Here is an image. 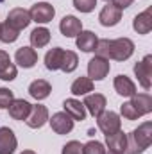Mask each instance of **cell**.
I'll list each match as a JSON object with an SVG mask.
<instances>
[{
  "label": "cell",
  "instance_id": "6da1fadb",
  "mask_svg": "<svg viewBox=\"0 0 152 154\" xmlns=\"http://www.w3.org/2000/svg\"><path fill=\"white\" fill-rule=\"evenodd\" d=\"M134 52V43L129 38H116V39H108V59L114 61H125L132 56Z\"/></svg>",
  "mask_w": 152,
  "mask_h": 154
},
{
  "label": "cell",
  "instance_id": "7a4b0ae2",
  "mask_svg": "<svg viewBox=\"0 0 152 154\" xmlns=\"http://www.w3.org/2000/svg\"><path fill=\"white\" fill-rule=\"evenodd\" d=\"M97 125L104 134H113L116 131H120L122 120H120V115L114 111H102L97 116Z\"/></svg>",
  "mask_w": 152,
  "mask_h": 154
},
{
  "label": "cell",
  "instance_id": "3957f363",
  "mask_svg": "<svg viewBox=\"0 0 152 154\" xmlns=\"http://www.w3.org/2000/svg\"><path fill=\"white\" fill-rule=\"evenodd\" d=\"M109 68H111L109 59L100 57V56H95L88 63V77L91 81H102V79H106V75L109 74Z\"/></svg>",
  "mask_w": 152,
  "mask_h": 154
},
{
  "label": "cell",
  "instance_id": "277c9868",
  "mask_svg": "<svg viewBox=\"0 0 152 154\" xmlns=\"http://www.w3.org/2000/svg\"><path fill=\"white\" fill-rule=\"evenodd\" d=\"M134 75L138 77V82L141 88L150 90L152 86V56H145L140 63L134 65Z\"/></svg>",
  "mask_w": 152,
  "mask_h": 154
},
{
  "label": "cell",
  "instance_id": "5b68a950",
  "mask_svg": "<svg viewBox=\"0 0 152 154\" xmlns=\"http://www.w3.org/2000/svg\"><path fill=\"white\" fill-rule=\"evenodd\" d=\"M31 14V22H36V23H48L52 22V18L56 16V9L48 4V2H38L31 7L29 11Z\"/></svg>",
  "mask_w": 152,
  "mask_h": 154
},
{
  "label": "cell",
  "instance_id": "8992f818",
  "mask_svg": "<svg viewBox=\"0 0 152 154\" xmlns=\"http://www.w3.org/2000/svg\"><path fill=\"white\" fill-rule=\"evenodd\" d=\"M48 122H50V127H52V131L56 134H68L74 129V122L75 120L68 115V113L59 111V113H54Z\"/></svg>",
  "mask_w": 152,
  "mask_h": 154
},
{
  "label": "cell",
  "instance_id": "52a82bcc",
  "mask_svg": "<svg viewBox=\"0 0 152 154\" xmlns=\"http://www.w3.org/2000/svg\"><path fill=\"white\" fill-rule=\"evenodd\" d=\"M5 23H9L13 29H16V31L20 32L22 29L29 27V23H31V14H29V11L23 9V7H14V9H11V11L7 13V22H5Z\"/></svg>",
  "mask_w": 152,
  "mask_h": 154
},
{
  "label": "cell",
  "instance_id": "ba28073f",
  "mask_svg": "<svg viewBox=\"0 0 152 154\" xmlns=\"http://www.w3.org/2000/svg\"><path fill=\"white\" fill-rule=\"evenodd\" d=\"M47 122H48V109H47L43 104L32 106L29 116L25 118V124H27L31 129H39V127H43Z\"/></svg>",
  "mask_w": 152,
  "mask_h": 154
},
{
  "label": "cell",
  "instance_id": "9c48e42d",
  "mask_svg": "<svg viewBox=\"0 0 152 154\" xmlns=\"http://www.w3.org/2000/svg\"><path fill=\"white\" fill-rule=\"evenodd\" d=\"M59 31H61V34L65 38H75L77 34L82 31V22L74 14H66L59 22Z\"/></svg>",
  "mask_w": 152,
  "mask_h": 154
},
{
  "label": "cell",
  "instance_id": "30bf717a",
  "mask_svg": "<svg viewBox=\"0 0 152 154\" xmlns=\"http://www.w3.org/2000/svg\"><path fill=\"white\" fill-rule=\"evenodd\" d=\"M120 20H122V11L114 7L113 4L104 5L102 11L99 13V22L104 27H114L116 23H120Z\"/></svg>",
  "mask_w": 152,
  "mask_h": 154
},
{
  "label": "cell",
  "instance_id": "8fae6325",
  "mask_svg": "<svg viewBox=\"0 0 152 154\" xmlns=\"http://www.w3.org/2000/svg\"><path fill=\"white\" fill-rule=\"evenodd\" d=\"M82 106L91 113L93 116H99L102 111H106V106H108V100L102 93H91V95H86Z\"/></svg>",
  "mask_w": 152,
  "mask_h": 154
},
{
  "label": "cell",
  "instance_id": "7c38bea8",
  "mask_svg": "<svg viewBox=\"0 0 152 154\" xmlns=\"http://www.w3.org/2000/svg\"><path fill=\"white\" fill-rule=\"evenodd\" d=\"M131 136L136 140V143L143 151L149 149L152 143V122H143L141 125H138V129H134L131 133Z\"/></svg>",
  "mask_w": 152,
  "mask_h": 154
},
{
  "label": "cell",
  "instance_id": "4fadbf2b",
  "mask_svg": "<svg viewBox=\"0 0 152 154\" xmlns=\"http://www.w3.org/2000/svg\"><path fill=\"white\" fill-rule=\"evenodd\" d=\"M14 59L22 68H32L38 63V52L32 47H22V48L16 50Z\"/></svg>",
  "mask_w": 152,
  "mask_h": 154
},
{
  "label": "cell",
  "instance_id": "5bb4252c",
  "mask_svg": "<svg viewBox=\"0 0 152 154\" xmlns=\"http://www.w3.org/2000/svg\"><path fill=\"white\" fill-rule=\"evenodd\" d=\"M132 29L138 34H149L152 31V7H147L143 13L136 14L132 20Z\"/></svg>",
  "mask_w": 152,
  "mask_h": 154
},
{
  "label": "cell",
  "instance_id": "9a60e30c",
  "mask_svg": "<svg viewBox=\"0 0 152 154\" xmlns=\"http://www.w3.org/2000/svg\"><path fill=\"white\" fill-rule=\"evenodd\" d=\"M18 140L9 127H0V154H13L16 151Z\"/></svg>",
  "mask_w": 152,
  "mask_h": 154
},
{
  "label": "cell",
  "instance_id": "2e32d148",
  "mask_svg": "<svg viewBox=\"0 0 152 154\" xmlns=\"http://www.w3.org/2000/svg\"><path fill=\"white\" fill-rule=\"evenodd\" d=\"M31 108H32V104H29L25 99H14L11 102V106L7 108V111H9V116L14 120H25L31 113Z\"/></svg>",
  "mask_w": 152,
  "mask_h": 154
},
{
  "label": "cell",
  "instance_id": "e0dca14e",
  "mask_svg": "<svg viewBox=\"0 0 152 154\" xmlns=\"http://www.w3.org/2000/svg\"><path fill=\"white\" fill-rule=\"evenodd\" d=\"M77 48H81L82 52H95V47L99 43V38L93 31H81L75 36Z\"/></svg>",
  "mask_w": 152,
  "mask_h": 154
},
{
  "label": "cell",
  "instance_id": "ac0fdd59",
  "mask_svg": "<svg viewBox=\"0 0 152 154\" xmlns=\"http://www.w3.org/2000/svg\"><path fill=\"white\" fill-rule=\"evenodd\" d=\"M114 91L122 97H132L136 95V84L129 79L127 75H116L113 81Z\"/></svg>",
  "mask_w": 152,
  "mask_h": 154
},
{
  "label": "cell",
  "instance_id": "d6986e66",
  "mask_svg": "<svg viewBox=\"0 0 152 154\" xmlns=\"http://www.w3.org/2000/svg\"><path fill=\"white\" fill-rule=\"evenodd\" d=\"M125 143H127V134L122 131H116L113 134H106V145L109 152L123 154L125 152Z\"/></svg>",
  "mask_w": 152,
  "mask_h": 154
},
{
  "label": "cell",
  "instance_id": "ffe728a7",
  "mask_svg": "<svg viewBox=\"0 0 152 154\" xmlns=\"http://www.w3.org/2000/svg\"><path fill=\"white\" fill-rule=\"evenodd\" d=\"M50 91H52V86H50V82L45 81V79H36V81H32V82L29 84V95H31L32 99H36V100L47 99V97L50 95Z\"/></svg>",
  "mask_w": 152,
  "mask_h": 154
},
{
  "label": "cell",
  "instance_id": "44dd1931",
  "mask_svg": "<svg viewBox=\"0 0 152 154\" xmlns=\"http://www.w3.org/2000/svg\"><path fill=\"white\" fill-rule=\"evenodd\" d=\"M16 66L11 63V57L5 50H0V79L2 81H13L16 79Z\"/></svg>",
  "mask_w": 152,
  "mask_h": 154
},
{
  "label": "cell",
  "instance_id": "7402d4cb",
  "mask_svg": "<svg viewBox=\"0 0 152 154\" xmlns=\"http://www.w3.org/2000/svg\"><path fill=\"white\" fill-rule=\"evenodd\" d=\"M63 108H65V113H68L74 120H79V122H81V120L86 118V108H84L82 102L77 100V99H66V100L63 102Z\"/></svg>",
  "mask_w": 152,
  "mask_h": 154
},
{
  "label": "cell",
  "instance_id": "603a6c76",
  "mask_svg": "<svg viewBox=\"0 0 152 154\" xmlns=\"http://www.w3.org/2000/svg\"><path fill=\"white\" fill-rule=\"evenodd\" d=\"M132 100V106L136 108V111H138V115L143 116V115H149L152 111V97L149 93H136V95H132L131 97Z\"/></svg>",
  "mask_w": 152,
  "mask_h": 154
},
{
  "label": "cell",
  "instance_id": "cb8c5ba5",
  "mask_svg": "<svg viewBox=\"0 0 152 154\" xmlns=\"http://www.w3.org/2000/svg\"><path fill=\"white\" fill-rule=\"evenodd\" d=\"M50 41V31L47 27H36L31 32V45L32 48H43Z\"/></svg>",
  "mask_w": 152,
  "mask_h": 154
},
{
  "label": "cell",
  "instance_id": "d4e9b609",
  "mask_svg": "<svg viewBox=\"0 0 152 154\" xmlns=\"http://www.w3.org/2000/svg\"><path fill=\"white\" fill-rule=\"evenodd\" d=\"M61 59H63V48H61V47L50 48V50L45 54V66H47V70H50V72L59 70Z\"/></svg>",
  "mask_w": 152,
  "mask_h": 154
},
{
  "label": "cell",
  "instance_id": "484cf974",
  "mask_svg": "<svg viewBox=\"0 0 152 154\" xmlns=\"http://www.w3.org/2000/svg\"><path fill=\"white\" fill-rule=\"evenodd\" d=\"M79 66V57L74 50H63V59H61V66L59 70H63L65 74H72Z\"/></svg>",
  "mask_w": 152,
  "mask_h": 154
},
{
  "label": "cell",
  "instance_id": "4316f807",
  "mask_svg": "<svg viewBox=\"0 0 152 154\" xmlns=\"http://www.w3.org/2000/svg\"><path fill=\"white\" fill-rule=\"evenodd\" d=\"M70 91L74 95H88L90 91H93V81L90 77H79L72 82Z\"/></svg>",
  "mask_w": 152,
  "mask_h": 154
},
{
  "label": "cell",
  "instance_id": "83f0119b",
  "mask_svg": "<svg viewBox=\"0 0 152 154\" xmlns=\"http://www.w3.org/2000/svg\"><path fill=\"white\" fill-rule=\"evenodd\" d=\"M20 36L16 29H13L9 23H0V41L2 43H14Z\"/></svg>",
  "mask_w": 152,
  "mask_h": 154
},
{
  "label": "cell",
  "instance_id": "f1b7e54d",
  "mask_svg": "<svg viewBox=\"0 0 152 154\" xmlns=\"http://www.w3.org/2000/svg\"><path fill=\"white\" fill-rule=\"evenodd\" d=\"M82 154H106V149L100 142L97 140H90L88 143L82 145Z\"/></svg>",
  "mask_w": 152,
  "mask_h": 154
},
{
  "label": "cell",
  "instance_id": "f546056e",
  "mask_svg": "<svg viewBox=\"0 0 152 154\" xmlns=\"http://www.w3.org/2000/svg\"><path fill=\"white\" fill-rule=\"evenodd\" d=\"M120 113L123 118H127V120H138L140 115H138V111H136V108L132 106V102L129 100V102H123L122 106H120Z\"/></svg>",
  "mask_w": 152,
  "mask_h": 154
},
{
  "label": "cell",
  "instance_id": "4dcf8cb0",
  "mask_svg": "<svg viewBox=\"0 0 152 154\" xmlns=\"http://www.w3.org/2000/svg\"><path fill=\"white\" fill-rule=\"evenodd\" d=\"M13 100H14V95L9 88H0V109H7Z\"/></svg>",
  "mask_w": 152,
  "mask_h": 154
},
{
  "label": "cell",
  "instance_id": "1f68e13d",
  "mask_svg": "<svg viewBox=\"0 0 152 154\" xmlns=\"http://www.w3.org/2000/svg\"><path fill=\"white\" fill-rule=\"evenodd\" d=\"M97 5V0H74V7L81 13H91Z\"/></svg>",
  "mask_w": 152,
  "mask_h": 154
},
{
  "label": "cell",
  "instance_id": "d6a6232c",
  "mask_svg": "<svg viewBox=\"0 0 152 154\" xmlns=\"http://www.w3.org/2000/svg\"><path fill=\"white\" fill-rule=\"evenodd\" d=\"M61 154H82V145H81V142H75V140L68 142L66 145H63Z\"/></svg>",
  "mask_w": 152,
  "mask_h": 154
},
{
  "label": "cell",
  "instance_id": "836d02e7",
  "mask_svg": "<svg viewBox=\"0 0 152 154\" xmlns=\"http://www.w3.org/2000/svg\"><path fill=\"white\" fill-rule=\"evenodd\" d=\"M132 2H134V0H111V4H113L114 7H118L120 11H122V9H127Z\"/></svg>",
  "mask_w": 152,
  "mask_h": 154
},
{
  "label": "cell",
  "instance_id": "e575fe53",
  "mask_svg": "<svg viewBox=\"0 0 152 154\" xmlns=\"http://www.w3.org/2000/svg\"><path fill=\"white\" fill-rule=\"evenodd\" d=\"M20 154H36L34 151H23V152H20Z\"/></svg>",
  "mask_w": 152,
  "mask_h": 154
},
{
  "label": "cell",
  "instance_id": "d590c367",
  "mask_svg": "<svg viewBox=\"0 0 152 154\" xmlns=\"http://www.w3.org/2000/svg\"><path fill=\"white\" fill-rule=\"evenodd\" d=\"M108 154H116V152H108Z\"/></svg>",
  "mask_w": 152,
  "mask_h": 154
},
{
  "label": "cell",
  "instance_id": "8d00e7d4",
  "mask_svg": "<svg viewBox=\"0 0 152 154\" xmlns=\"http://www.w3.org/2000/svg\"><path fill=\"white\" fill-rule=\"evenodd\" d=\"M0 2H4V0H0Z\"/></svg>",
  "mask_w": 152,
  "mask_h": 154
}]
</instances>
